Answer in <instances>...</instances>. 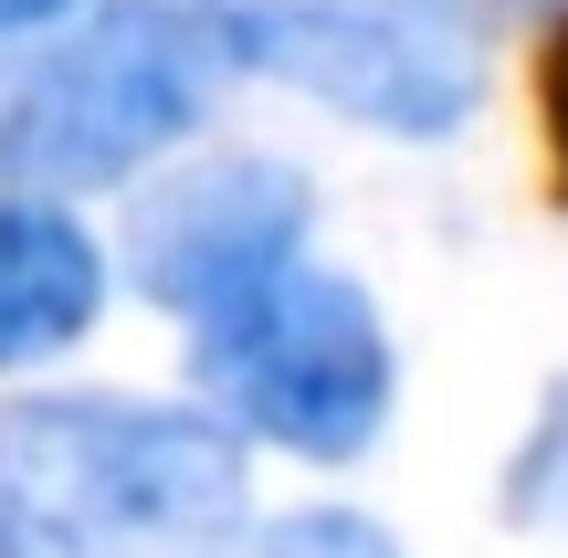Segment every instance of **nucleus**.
Returning <instances> with one entry per match:
<instances>
[{
	"label": "nucleus",
	"mask_w": 568,
	"mask_h": 558,
	"mask_svg": "<svg viewBox=\"0 0 568 558\" xmlns=\"http://www.w3.org/2000/svg\"><path fill=\"white\" fill-rule=\"evenodd\" d=\"M232 0H74L0 42V180L11 190H126L201 138L243 84Z\"/></svg>",
	"instance_id": "nucleus-1"
},
{
	"label": "nucleus",
	"mask_w": 568,
	"mask_h": 558,
	"mask_svg": "<svg viewBox=\"0 0 568 558\" xmlns=\"http://www.w3.org/2000/svg\"><path fill=\"white\" fill-rule=\"evenodd\" d=\"M243 433L211 400L21 390L0 400V506L53 558H211L253 517Z\"/></svg>",
	"instance_id": "nucleus-2"
},
{
	"label": "nucleus",
	"mask_w": 568,
	"mask_h": 558,
	"mask_svg": "<svg viewBox=\"0 0 568 558\" xmlns=\"http://www.w3.org/2000/svg\"><path fill=\"white\" fill-rule=\"evenodd\" d=\"M190 390L243 443H274L305 464H358L389 433L400 348H389L379 295L305 253L243 306H222L211 327H190Z\"/></svg>",
	"instance_id": "nucleus-3"
},
{
	"label": "nucleus",
	"mask_w": 568,
	"mask_h": 558,
	"mask_svg": "<svg viewBox=\"0 0 568 558\" xmlns=\"http://www.w3.org/2000/svg\"><path fill=\"white\" fill-rule=\"evenodd\" d=\"M232 21L264 84H295L305 105L379 138H453L485 95L474 42L410 0H232Z\"/></svg>",
	"instance_id": "nucleus-4"
},
{
	"label": "nucleus",
	"mask_w": 568,
	"mask_h": 558,
	"mask_svg": "<svg viewBox=\"0 0 568 558\" xmlns=\"http://www.w3.org/2000/svg\"><path fill=\"white\" fill-rule=\"evenodd\" d=\"M305 232H316L305 169L253 159V148L243 159H190L126 201V285L148 306H169L180 327H211L253 285H274L284 264H305Z\"/></svg>",
	"instance_id": "nucleus-5"
},
{
	"label": "nucleus",
	"mask_w": 568,
	"mask_h": 558,
	"mask_svg": "<svg viewBox=\"0 0 568 558\" xmlns=\"http://www.w3.org/2000/svg\"><path fill=\"white\" fill-rule=\"evenodd\" d=\"M105 316V243L53 190H0V369H42Z\"/></svg>",
	"instance_id": "nucleus-6"
},
{
	"label": "nucleus",
	"mask_w": 568,
	"mask_h": 558,
	"mask_svg": "<svg viewBox=\"0 0 568 558\" xmlns=\"http://www.w3.org/2000/svg\"><path fill=\"white\" fill-rule=\"evenodd\" d=\"M211 558H410V548L358 506H284V517H243Z\"/></svg>",
	"instance_id": "nucleus-7"
},
{
	"label": "nucleus",
	"mask_w": 568,
	"mask_h": 558,
	"mask_svg": "<svg viewBox=\"0 0 568 558\" xmlns=\"http://www.w3.org/2000/svg\"><path fill=\"white\" fill-rule=\"evenodd\" d=\"M506 517L527 538H568V379L537 400L527 443L506 454Z\"/></svg>",
	"instance_id": "nucleus-8"
},
{
	"label": "nucleus",
	"mask_w": 568,
	"mask_h": 558,
	"mask_svg": "<svg viewBox=\"0 0 568 558\" xmlns=\"http://www.w3.org/2000/svg\"><path fill=\"white\" fill-rule=\"evenodd\" d=\"M537 126H548V148L568 169V11L548 21V42H537Z\"/></svg>",
	"instance_id": "nucleus-9"
},
{
	"label": "nucleus",
	"mask_w": 568,
	"mask_h": 558,
	"mask_svg": "<svg viewBox=\"0 0 568 558\" xmlns=\"http://www.w3.org/2000/svg\"><path fill=\"white\" fill-rule=\"evenodd\" d=\"M74 0H0V42H21V32H42V21H63Z\"/></svg>",
	"instance_id": "nucleus-10"
},
{
	"label": "nucleus",
	"mask_w": 568,
	"mask_h": 558,
	"mask_svg": "<svg viewBox=\"0 0 568 558\" xmlns=\"http://www.w3.org/2000/svg\"><path fill=\"white\" fill-rule=\"evenodd\" d=\"M0 558H53V548H42V538H32V527H21V517H11V506H0Z\"/></svg>",
	"instance_id": "nucleus-11"
},
{
	"label": "nucleus",
	"mask_w": 568,
	"mask_h": 558,
	"mask_svg": "<svg viewBox=\"0 0 568 558\" xmlns=\"http://www.w3.org/2000/svg\"><path fill=\"white\" fill-rule=\"evenodd\" d=\"M548 11H568V0H548Z\"/></svg>",
	"instance_id": "nucleus-12"
}]
</instances>
